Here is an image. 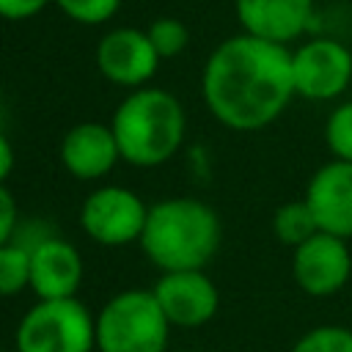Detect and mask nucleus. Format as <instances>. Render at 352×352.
Here are the masks:
<instances>
[{"mask_svg": "<svg viewBox=\"0 0 352 352\" xmlns=\"http://www.w3.org/2000/svg\"><path fill=\"white\" fill-rule=\"evenodd\" d=\"M201 91L223 126L234 132L264 129L297 96L292 50L248 33L231 36L206 58Z\"/></svg>", "mask_w": 352, "mask_h": 352, "instance_id": "1", "label": "nucleus"}, {"mask_svg": "<svg viewBox=\"0 0 352 352\" xmlns=\"http://www.w3.org/2000/svg\"><path fill=\"white\" fill-rule=\"evenodd\" d=\"M223 226L217 212L198 198H162L148 206L140 234L146 258L160 272L204 270L220 250Z\"/></svg>", "mask_w": 352, "mask_h": 352, "instance_id": "2", "label": "nucleus"}, {"mask_svg": "<svg viewBox=\"0 0 352 352\" xmlns=\"http://www.w3.org/2000/svg\"><path fill=\"white\" fill-rule=\"evenodd\" d=\"M110 129L124 162L138 168H157L182 148L187 118L182 102L170 91L135 88L116 107Z\"/></svg>", "mask_w": 352, "mask_h": 352, "instance_id": "3", "label": "nucleus"}, {"mask_svg": "<svg viewBox=\"0 0 352 352\" xmlns=\"http://www.w3.org/2000/svg\"><path fill=\"white\" fill-rule=\"evenodd\" d=\"M170 322L151 289H126L96 314V352H165Z\"/></svg>", "mask_w": 352, "mask_h": 352, "instance_id": "4", "label": "nucleus"}, {"mask_svg": "<svg viewBox=\"0 0 352 352\" xmlns=\"http://www.w3.org/2000/svg\"><path fill=\"white\" fill-rule=\"evenodd\" d=\"M16 352H94L96 316L77 300H38L19 319Z\"/></svg>", "mask_w": 352, "mask_h": 352, "instance_id": "5", "label": "nucleus"}, {"mask_svg": "<svg viewBox=\"0 0 352 352\" xmlns=\"http://www.w3.org/2000/svg\"><path fill=\"white\" fill-rule=\"evenodd\" d=\"M294 94L308 102H333L352 91V50L330 36H316L292 50Z\"/></svg>", "mask_w": 352, "mask_h": 352, "instance_id": "6", "label": "nucleus"}, {"mask_svg": "<svg viewBox=\"0 0 352 352\" xmlns=\"http://www.w3.org/2000/svg\"><path fill=\"white\" fill-rule=\"evenodd\" d=\"M148 206L140 195L121 184H107L94 190L80 206V228L104 248H124L140 242Z\"/></svg>", "mask_w": 352, "mask_h": 352, "instance_id": "7", "label": "nucleus"}, {"mask_svg": "<svg viewBox=\"0 0 352 352\" xmlns=\"http://www.w3.org/2000/svg\"><path fill=\"white\" fill-rule=\"evenodd\" d=\"M292 278L308 297H333L352 278V250L346 239L316 231L292 250Z\"/></svg>", "mask_w": 352, "mask_h": 352, "instance_id": "8", "label": "nucleus"}, {"mask_svg": "<svg viewBox=\"0 0 352 352\" xmlns=\"http://www.w3.org/2000/svg\"><path fill=\"white\" fill-rule=\"evenodd\" d=\"M151 292L170 327H201L220 308V292L204 270L162 272Z\"/></svg>", "mask_w": 352, "mask_h": 352, "instance_id": "9", "label": "nucleus"}, {"mask_svg": "<svg viewBox=\"0 0 352 352\" xmlns=\"http://www.w3.org/2000/svg\"><path fill=\"white\" fill-rule=\"evenodd\" d=\"M160 60L162 58L157 55L148 33L135 28H116L102 36L96 47V66L102 77L126 88H143L154 77Z\"/></svg>", "mask_w": 352, "mask_h": 352, "instance_id": "10", "label": "nucleus"}, {"mask_svg": "<svg viewBox=\"0 0 352 352\" xmlns=\"http://www.w3.org/2000/svg\"><path fill=\"white\" fill-rule=\"evenodd\" d=\"M305 204L319 231L352 239V162L330 160L305 184Z\"/></svg>", "mask_w": 352, "mask_h": 352, "instance_id": "11", "label": "nucleus"}, {"mask_svg": "<svg viewBox=\"0 0 352 352\" xmlns=\"http://www.w3.org/2000/svg\"><path fill=\"white\" fill-rule=\"evenodd\" d=\"M234 11L248 36L283 47L314 22V0H234Z\"/></svg>", "mask_w": 352, "mask_h": 352, "instance_id": "12", "label": "nucleus"}, {"mask_svg": "<svg viewBox=\"0 0 352 352\" xmlns=\"http://www.w3.org/2000/svg\"><path fill=\"white\" fill-rule=\"evenodd\" d=\"M80 283L82 256L72 242L50 236L30 248V289L38 300L77 297Z\"/></svg>", "mask_w": 352, "mask_h": 352, "instance_id": "13", "label": "nucleus"}, {"mask_svg": "<svg viewBox=\"0 0 352 352\" xmlns=\"http://www.w3.org/2000/svg\"><path fill=\"white\" fill-rule=\"evenodd\" d=\"M118 160H121V151L110 124L82 121V124H74L60 140V162L80 182L102 179L104 173L113 170Z\"/></svg>", "mask_w": 352, "mask_h": 352, "instance_id": "14", "label": "nucleus"}, {"mask_svg": "<svg viewBox=\"0 0 352 352\" xmlns=\"http://www.w3.org/2000/svg\"><path fill=\"white\" fill-rule=\"evenodd\" d=\"M319 231L316 220H314V212L308 209L305 198H297V201H286L275 209L272 214V234L280 245L286 248H297L302 245L305 239H311L314 234Z\"/></svg>", "mask_w": 352, "mask_h": 352, "instance_id": "15", "label": "nucleus"}, {"mask_svg": "<svg viewBox=\"0 0 352 352\" xmlns=\"http://www.w3.org/2000/svg\"><path fill=\"white\" fill-rule=\"evenodd\" d=\"M30 286V248L6 242L0 248V297H14Z\"/></svg>", "mask_w": 352, "mask_h": 352, "instance_id": "16", "label": "nucleus"}, {"mask_svg": "<svg viewBox=\"0 0 352 352\" xmlns=\"http://www.w3.org/2000/svg\"><path fill=\"white\" fill-rule=\"evenodd\" d=\"M324 146L333 160L352 162V99L338 102L324 121Z\"/></svg>", "mask_w": 352, "mask_h": 352, "instance_id": "17", "label": "nucleus"}, {"mask_svg": "<svg viewBox=\"0 0 352 352\" xmlns=\"http://www.w3.org/2000/svg\"><path fill=\"white\" fill-rule=\"evenodd\" d=\"M289 352H352V330L344 324H319L305 330Z\"/></svg>", "mask_w": 352, "mask_h": 352, "instance_id": "18", "label": "nucleus"}, {"mask_svg": "<svg viewBox=\"0 0 352 352\" xmlns=\"http://www.w3.org/2000/svg\"><path fill=\"white\" fill-rule=\"evenodd\" d=\"M146 33H148V38H151V44H154V50H157L160 58H176V55H182L184 47H187V41H190L187 25L182 19H176V16H160V19H154Z\"/></svg>", "mask_w": 352, "mask_h": 352, "instance_id": "19", "label": "nucleus"}, {"mask_svg": "<svg viewBox=\"0 0 352 352\" xmlns=\"http://www.w3.org/2000/svg\"><path fill=\"white\" fill-rule=\"evenodd\" d=\"M55 3L60 6V11L66 16H72L74 22H82V25H102L121 6V0H55Z\"/></svg>", "mask_w": 352, "mask_h": 352, "instance_id": "20", "label": "nucleus"}, {"mask_svg": "<svg viewBox=\"0 0 352 352\" xmlns=\"http://www.w3.org/2000/svg\"><path fill=\"white\" fill-rule=\"evenodd\" d=\"M16 217H19L16 201H14L11 190H8L6 184H0V248H3L6 242H11L14 228H16Z\"/></svg>", "mask_w": 352, "mask_h": 352, "instance_id": "21", "label": "nucleus"}, {"mask_svg": "<svg viewBox=\"0 0 352 352\" xmlns=\"http://www.w3.org/2000/svg\"><path fill=\"white\" fill-rule=\"evenodd\" d=\"M50 0H0V16L3 19H30L38 11H44Z\"/></svg>", "mask_w": 352, "mask_h": 352, "instance_id": "22", "label": "nucleus"}, {"mask_svg": "<svg viewBox=\"0 0 352 352\" xmlns=\"http://www.w3.org/2000/svg\"><path fill=\"white\" fill-rule=\"evenodd\" d=\"M11 170H14V148H11L8 138L0 132V184H6Z\"/></svg>", "mask_w": 352, "mask_h": 352, "instance_id": "23", "label": "nucleus"}]
</instances>
